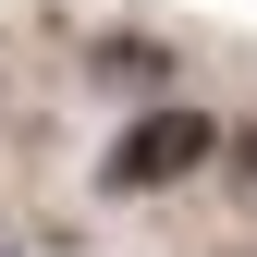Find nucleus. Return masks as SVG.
<instances>
[{
	"instance_id": "nucleus-1",
	"label": "nucleus",
	"mask_w": 257,
	"mask_h": 257,
	"mask_svg": "<svg viewBox=\"0 0 257 257\" xmlns=\"http://www.w3.org/2000/svg\"><path fill=\"white\" fill-rule=\"evenodd\" d=\"M208 159H220V110H196V98H159V110H135V122L110 135L98 184H110V196H159V184L208 172Z\"/></svg>"
},
{
	"instance_id": "nucleus-2",
	"label": "nucleus",
	"mask_w": 257,
	"mask_h": 257,
	"mask_svg": "<svg viewBox=\"0 0 257 257\" xmlns=\"http://www.w3.org/2000/svg\"><path fill=\"white\" fill-rule=\"evenodd\" d=\"M98 74H110V86H159L172 49H159V37H98Z\"/></svg>"
},
{
	"instance_id": "nucleus-3",
	"label": "nucleus",
	"mask_w": 257,
	"mask_h": 257,
	"mask_svg": "<svg viewBox=\"0 0 257 257\" xmlns=\"http://www.w3.org/2000/svg\"><path fill=\"white\" fill-rule=\"evenodd\" d=\"M0 257H13V245H0Z\"/></svg>"
}]
</instances>
